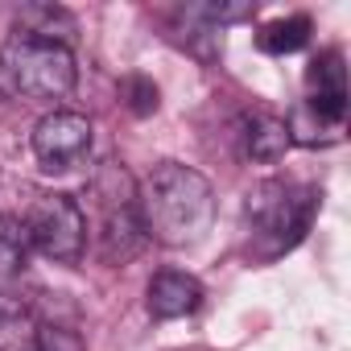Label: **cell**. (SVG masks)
Segmentation results:
<instances>
[{
	"label": "cell",
	"mask_w": 351,
	"mask_h": 351,
	"mask_svg": "<svg viewBox=\"0 0 351 351\" xmlns=\"http://www.w3.org/2000/svg\"><path fill=\"white\" fill-rule=\"evenodd\" d=\"M136 211L149 240L165 248H191L211 232L215 219V191L199 169L161 161L136 186Z\"/></svg>",
	"instance_id": "obj_1"
},
{
	"label": "cell",
	"mask_w": 351,
	"mask_h": 351,
	"mask_svg": "<svg viewBox=\"0 0 351 351\" xmlns=\"http://www.w3.org/2000/svg\"><path fill=\"white\" fill-rule=\"evenodd\" d=\"M75 79H79V66H75L71 46H62V42L13 34L0 46V83L13 95L62 99V95L75 91Z\"/></svg>",
	"instance_id": "obj_2"
},
{
	"label": "cell",
	"mask_w": 351,
	"mask_h": 351,
	"mask_svg": "<svg viewBox=\"0 0 351 351\" xmlns=\"http://www.w3.org/2000/svg\"><path fill=\"white\" fill-rule=\"evenodd\" d=\"M314 191L306 186H293V182H281V178H269V182H256L244 199V215L252 223V232L261 240H269V252H285L293 248L310 219H314Z\"/></svg>",
	"instance_id": "obj_3"
},
{
	"label": "cell",
	"mask_w": 351,
	"mask_h": 351,
	"mask_svg": "<svg viewBox=\"0 0 351 351\" xmlns=\"http://www.w3.org/2000/svg\"><path fill=\"white\" fill-rule=\"evenodd\" d=\"M91 191L99 199V252L104 261H128L141 240H145V228H141V211H136V182L128 178V169L120 161H104L99 173L91 178Z\"/></svg>",
	"instance_id": "obj_4"
},
{
	"label": "cell",
	"mask_w": 351,
	"mask_h": 351,
	"mask_svg": "<svg viewBox=\"0 0 351 351\" xmlns=\"http://www.w3.org/2000/svg\"><path fill=\"white\" fill-rule=\"evenodd\" d=\"M21 223L29 232V244L42 256H50L58 265H79L83 261V252H87V215L71 195H62V191L38 195Z\"/></svg>",
	"instance_id": "obj_5"
},
{
	"label": "cell",
	"mask_w": 351,
	"mask_h": 351,
	"mask_svg": "<svg viewBox=\"0 0 351 351\" xmlns=\"http://www.w3.org/2000/svg\"><path fill=\"white\" fill-rule=\"evenodd\" d=\"M34 153L46 169H71L91 153V120L83 112H50L34 128Z\"/></svg>",
	"instance_id": "obj_6"
},
{
	"label": "cell",
	"mask_w": 351,
	"mask_h": 351,
	"mask_svg": "<svg viewBox=\"0 0 351 351\" xmlns=\"http://www.w3.org/2000/svg\"><path fill=\"white\" fill-rule=\"evenodd\" d=\"M306 83H310L306 108H310L318 120L343 128V116H347V75H343V54H339V50L318 54V58L310 62V71H306Z\"/></svg>",
	"instance_id": "obj_7"
},
{
	"label": "cell",
	"mask_w": 351,
	"mask_h": 351,
	"mask_svg": "<svg viewBox=\"0 0 351 351\" xmlns=\"http://www.w3.org/2000/svg\"><path fill=\"white\" fill-rule=\"evenodd\" d=\"M149 314L169 322V318H186L203 306V285L191 277V273H178V269H165L149 281Z\"/></svg>",
	"instance_id": "obj_8"
},
{
	"label": "cell",
	"mask_w": 351,
	"mask_h": 351,
	"mask_svg": "<svg viewBox=\"0 0 351 351\" xmlns=\"http://www.w3.org/2000/svg\"><path fill=\"white\" fill-rule=\"evenodd\" d=\"M42 322L13 293H0V351H34Z\"/></svg>",
	"instance_id": "obj_9"
},
{
	"label": "cell",
	"mask_w": 351,
	"mask_h": 351,
	"mask_svg": "<svg viewBox=\"0 0 351 351\" xmlns=\"http://www.w3.org/2000/svg\"><path fill=\"white\" fill-rule=\"evenodd\" d=\"M285 149H289L285 120L265 116V112H256V116L244 120V153H248L252 161H277Z\"/></svg>",
	"instance_id": "obj_10"
},
{
	"label": "cell",
	"mask_w": 351,
	"mask_h": 351,
	"mask_svg": "<svg viewBox=\"0 0 351 351\" xmlns=\"http://www.w3.org/2000/svg\"><path fill=\"white\" fill-rule=\"evenodd\" d=\"M29 252H34V244H29L25 223H21L17 215H0V293H5V285H9L13 277L25 273Z\"/></svg>",
	"instance_id": "obj_11"
},
{
	"label": "cell",
	"mask_w": 351,
	"mask_h": 351,
	"mask_svg": "<svg viewBox=\"0 0 351 351\" xmlns=\"http://www.w3.org/2000/svg\"><path fill=\"white\" fill-rule=\"evenodd\" d=\"M261 50L265 54H293L310 42V21L306 17H285V21H273L261 29Z\"/></svg>",
	"instance_id": "obj_12"
},
{
	"label": "cell",
	"mask_w": 351,
	"mask_h": 351,
	"mask_svg": "<svg viewBox=\"0 0 351 351\" xmlns=\"http://www.w3.org/2000/svg\"><path fill=\"white\" fill-rule=\"evenodd\" d=\"M34 351H83V339L66 326H42Z\"/></svg>",
	"instance_id": "obj_13"
},
{
	"label": "cell",
	"mask_w": 351,
	"mask_h": 351,
	"mask_svg": "<svg viewBox=\"0 0 351 351\" xmlns=\"http://www.w3.org/2000/svg\"><path fill=\"white\" fill-rule=\"evenodd\" d=\"M128 95H132V99H128V108H132L136 116H145V112H153V108H157V87H153L149 79H141V75H136V79H128Z\"/></svg>",
	"instance_id": "obj_14"
}]
</instances>
